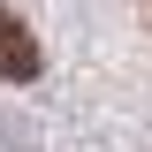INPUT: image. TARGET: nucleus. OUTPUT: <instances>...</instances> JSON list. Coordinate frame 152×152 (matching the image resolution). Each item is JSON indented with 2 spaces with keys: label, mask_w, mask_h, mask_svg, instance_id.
<instances>
[{
  "label": "nucleus",
  "mask_w": 152,
  "mask_h": 152,
  "mask_svg": "<svg viewBox=\"0 0 152 152\" xmlns=\"http://www.w3.org/2000/svg\"><path fill=\"white\" fill-rule=\"evenodd\" d=\"M0 76H8V84H31L38 76V38L23 31L8 8H0Z\"/></svg>",
  "instance_id": "nucleus-1"
}]
</instances>
